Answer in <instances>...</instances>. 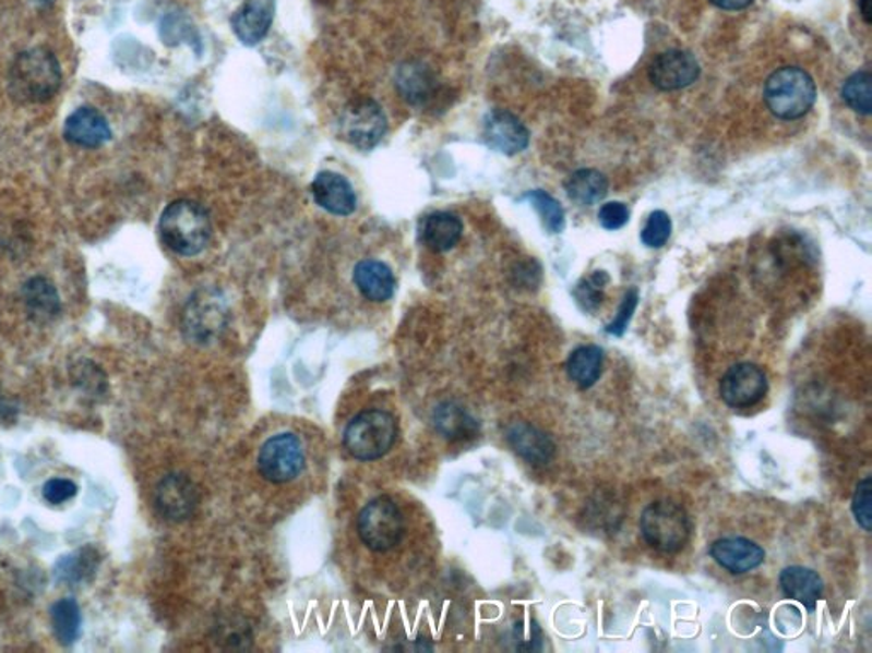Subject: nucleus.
<instances>
[{"mask_svg": "<svg viewBox=\"0 0 872 653\" xmlns=\"http://www.w3.org/2000/svg\"><path fill=\"white\" fill-rule=\"evenodd\" d=\"M701 66L694 55L685 50H670L659 55L649 69V78L659 90H680L694 84Z\"/></svg>", "mask_w": 872, "mask_h": 653, "instance_id": "f8f14e48", "label": "nucleus"}, {"mask_svg": "<svg viewBox=\"0 0 872 653\" xmlns=\"http://www.w3.org/2000/svg\"><path fill=\"white\" fill-rule=\"evenodd\" d=\"M709 2L725 11H740V9L749 8L753 0H709Z\"/></svg>", "mask_w": 872, "mask_h": 653, "instance_id": "4c0bfd02", "label": "nucleus"}, {"mask_svg": "<svg viewBox=\"0 0 872 653\" xmlns=\"http://www.w3.org/2000/svg\"><path fill=\"white\" fill-rule=\"evenodd\" d=\"M354 279L360 293L370 302H387L396 291V278L382 261H361L355 267Z\"/></svg>", "mask_w": 872, "mask_h": 653, "instance_id": "4be33fe9", "label": "nucleus"}, {"mask_svg": "<svg viewBox=\"0 0 872 653\" xmlns=\"http://www.w3.org/2000/svg\"><path fill=\"white\" fill-rule=\"evenodd\" d=\"M485 140L489 147L504 155H516L528 147L527 126L515 114L494 109L485 118Z\"/></svg>", "mask_w": 872, "mask_h": 653, "instance_id": "4468645a", "label": "nucleus"}, {"mask_svg": "<svg viewBox=\"0 0 872 653\" xmlns=\"http://www.w3.org/2000/svg\"><path fill=\"white\" fill-rule=\"evenodd\" d=\"M159 233L164 245L175 254L193 257L208 245L212 221L200 203L178 199L160 215Z\"/></svg>", "mask_w": 872, "mask_h": 653, "instance_id": "f03ea898", "label": "nucleus"}, {"mask_svg": "<svg viewBox=\"0 0 872 653\" xmlns=\"http://www.w3.org/2000/svg\"><path fill=\"white\" fill-rule=\"evenodd\" d=\"M21 298H23L29 317L39 324L53 321L62 310L59 291L55 288L53 282L45 276H33L27 279L21 290Z\"/></svg>", "mask_w": 872, "mask_h": 653, "instance_id": "aec40b11", "label": "nucleus"}, {"mask_svg": "<svg viewBox=\"0 0 872 653\" xmlns=\"http://www.w3.org/2000/svg\"><path fill=\"white\" fill-rule=\"evenodd\" d=\"M859 9H861L862 20L865 24L872 23V8L871 0H859Z\"/></svg>", "mask_w": 872, "mask_h": 653, "instance_id": "58836bf2", "label": "nucleus"}, {"mask_svg": "<svg viewBox=\"0 0 872 653\" xmlns=\"http://www.w3.org/2000/svg\"><path fill=\"white\" fill-rule=\"evenodd\" d=\"M275 17V0H248L234 14L232 29L239 41L254 47L268 35Z\"/></svg>", "mask_w": 872, "mask_h": 653, "instance_id": "a211bd4d", "label": "nucleus"}, {"mask_svg": "<svg viewBox=\"0 0 872 653\" xmlns=\"http://www.w3.org/2000/svg\"><path fill=\"white\" fill-rule=\"evenodd\" d=\"M710 557L733 576L758 569L765 561V549L749 537H719L710 545Z\"/></svg>", "mask_w": 872, "mask_h": 653, "instance_id": "ddd939ff", "label": "nucleus"}, {"mask_svg": "<svg viewBox=\"0 0 872 653\" xmlns=\"http://www.w3.org/2000/svg\"><path fill=\"white\" fill-rule=\"evenodd\" d=\"M397 436L396 419L385 410L370 409L358 414L345 431V448L360 461L384 457Z\"/></svg>", "mask_w": 872, "mask_h": 653, "instance_id": "39448f33", "label": "nucleus"}, {"mask_svg": "<svg viewBox=\"0 0 872 653\" xmlns=\"http://www.w3.org/2000/svg\"><path fill=\"white\" fill-rule=\"evenodd\" d=\"M764 97L774 117L780 120H799L813 108L816 85L803 69L784 66L765 82Z\"/></svg>", "mask_w": 872, "mask_h": 653, "instance_id": "7ed1b4c3", "label": "nucleus"}, {"mask_svg": "<svg viewBox=\"0 0 872 653\" xmlns=\"http://www.w3.org/2000/svg\"><path fill=\"white\" fill-rule=\"evenodd\" d=\"M637 302H640V293H637V290H629L628 293H625L624 300H622L621 306H619V314L607 325L605 332L610 334V336H624L625 330H628L629 322H631L632 315L636 312Z\"/></svg>", "mask_w": 872, "mask_h": 653, "instance_id": "72a5a7b5", "label": "nucleus"}, {"mask_svg": "<svg viewBox=\"0 0 872 653\" xmlns=\"http://www.w3.org/2000/svg\"><path fill=\"white\" fill-rule=\"evenodd\" d=\"M63 135L70 144L82 148H99L112 138L111 126L105 114L91 106H82L67 118Z\"/></svg>", "mask_w": 872, "mask_h": 653, "instance_id": "2eb2a0df", "label": "nucleus"}, {"mask_svg": "<svg viewBox=\"0 0 872 653\" xmlns=\"http://www.w3.org/2000/svg\"><path fill=\"white\" fill-rule=\"evenodd\" d=\"M312 196L322 209L337 217H348L357 209V194L348 179L342 174L322 170L312 182Z\"/></svg>", "mask_w": 872, "mask_h": 653, "instance_id": "dca6fc26", "label": "nucleus"}, {"mask_svg": "<svg viewBox=\"0 0 872 653\" xmlns=\"http://www.w3.org/2000/svg\"><path fill=\"white\" fill-rule=\"evenodd\" d=\"M629 215L631 213H629L624 203L612 202L601 206L600 213H598V220H600L604 229L619 230L628 223Z\"/></svg>", "mask_w": 872, "mask_h": 653, "instance_id": "c9c22d12", "label": "nucleus"}, {"mask_svg": "<svg viewBox=\"0 0 872 653\" xmlns=\"http://www.w3.org/2000/svg\"><path fill=\"white\" fill-rule=\"evenodd\" d=\"M461 218L450 211L430 213L419 223V239L433 252H449L462 237Z\"/></svg>", "mask_w": 872, "mask_h": 653, "instance_id": "412c9836", "label": "nucleus"}, {"mask_svg": "<svg viewBox=\"0 0 872 653\" xmlns=\"http://www.w3.org/2000/svg\"><path fill=\"white\" fill-rule=\"evenodd\" d=\"M97 565V553L93 548L79 549L55 567V577L63 584H79L93 576Z\"/></svg>", "mask_w": 872, "mask_h": 653, "instance_id": "cd10ccee", "label": "nucleus"}, {"mask_svg": "<svg viewBox=\"0 0 872 653\" xmlns=\"http://www.w3.org/2000/svg\"><path fill=\"white\" fill-rule=\"evenodd\" d=\"M387 132L384 109L373 99H355L343 109L339 133L358 150H372Z\"/></svg>", "mask_w": 872, "mask_h": 653, "instance_id": "6e6552de", "label": "nucleus"}, {"mask_svg": "<svg viewBox=\"0 0 872 653\" xmlns=\"http://www.w3.org/2000/svg\"><path fill=\"white\" fill-rule=\"evenodd\" d=\"M227 312L220 291L212 288L196 291L182 314V330L196 344H208L224 330Z\"/></svg>", "mask_w": 872, "mask_h": 653, "instance_id": "0eeeda50", "label": "nucleus"}, {"mask_svg": "<svg viewBox=\"0 0 872 653\" xmlns=\"http://www.w3.org/2000/svg\"><path fill=\"white\" fill-rule=\"evenodd\" d=\"M397 90L411 106H423L437 89L433 70L421 62L404 63L397 69Z\"/></svg>", "mask_w": 872, "mask_h": 653, "instance_id": "5701e85b", "label": "nucleus"}, {"mask_svg": "<svg viewBox=\"0 0 872 653\" xmlns=\"http://www.w3.org/2000/svg\"><path fill=\"white\" fill-rule=\"evenodd\" d=\"M607 282H609V276L605 275L604 271H598L576 287L574 297H576V302L585 312H595L601 305V302H604L601 300L604 291L601 290H604Z\"/></svg>", "mask_w": 872, "mask_h": 653, "instance_id": "7c9ffc66", "label": "nucleus"}, {"mask_svg": "<svg viewBox=\"0 0 872 653\" xmlns=\"http://www.w3.org/2000/svg\"><path fill=\"white\" fill-rule=\"evenodd\" d=\"M81 609L74 600H60L51 606V627L62 645H72L81 633Z\"/></svg>", "mask_w": 872, "mask_h": 653, "instance_id": "bb28decb", "label": "nucleus"}, {"mask_svg": "<svg viewBox=\"0 0 872 653\" xmlns=\"http://www.w3.org/2000/svg\"><path fill=\"white\" fill-rule=\"evenodd\" d=\"M434 430L450 442H466L479 430L476 419L455 402L440 403L433 412Z\"/></svg>", "mask_w": 872, "mask_h": 653, "instance_id": "b1692460", "label": "nucleus"}, {"mask_svg": "<svg viewBox=\"0 0 872 653\" xmlns=\"http://www.w3.org/2000/svg\"><path fill=\"white\" fill-rule=\"evenodd\" d=\"M671 235V220L667 213L653 211L641 232V240L646 247L659 249L667 244Z\"/></svg>", "mask_w": 872, "mask_h": 653, "instance_id": "2f4dec72", "label": "nucleus"}, {"mask_svg": "<svg viewBox=\"0 0 872 653\" xmlns=\"http://www.w3.org/2000/svg\"><path fill=\"white\" fill-rule=\"evenodd\" d=\"M62 85V69L53 51L45 47L21 51L11 63L8 89L20 105L51 101Z\"/></svg>", "mask_w": 872, "mask_h": 653, "instance_id": "f257e3e1", "label": "nucleus"}, {"mask_svg": "<svg viewBox=\"0 0 872 653\" xmlns=\"http://www.w3.org/2000/svg\"><path fill=\"white\" fill-rule=\"evenodd\" d=\"M841 97L859 114H864V117L871 114L872 78L868 70L856 72L847 78L846 84L841 87Z\"/></svg>", "mask_w": 872, "mask_h": 653, "instance_id": "c756f323", "label": "nucleus"}, {"mask_svg": "<svg viewBox=\"0 0 872 653\" xmlns=\"http://www.w3.org/2000/svg\"><path fill=\"white\" fill-rule=\"evenodd\" d=\"M506 439L513 451L530 464H547L554 458L552 437L528 422H513L506 431Z\"/></svg>", "mask_w": 872, "mask_h": 653, "instance_id": "f3484780", "label": "nucleus"}, {"mask_svg": "<svg viewBox=\"0 0 872 653\" xmlns=\"http://www.w3.org/2000/svg\"><path fill=\"white\" fill-rule=\"evenodd\" d=\"M568 196L580 205H595L609 193V181L595 169H580L568 178Z\"/></svg>", "mask_w": 872, "mask_h": 653, "instance_id": "a878e982", "label": "nucleus"}, {"mask_svg": "<svg viewBox=\"0 0 872 653\" xmlns=\"http://www.w3.org/2000/svg\"><path fill=\"white\" fill-rule=\"evenodd\" d=\"M768 391L767 375L758 364L738 363L729 367L719 383L722 402L733 409H750L764 400Z\"/></svg>", "mask_w": 872, "mask_h": 653, "instance_id": "9d476101", "label": "nucleus"}, {"mask_svg": "<svg viewBox=\"0 0 872 653\" xmlns=\"http://www.w3.org/2000/svg\"><path fill=\"white\" fill-rule=\"evenodd\" d=\"M525 199L530 202L537 213H539L540 220H542L543 229L549 233H561L566 227V215L562 209L561 203L551 194L546 191H530L525 194Z\"/></svg>", "mask_w": 872, "mask_h": 653, "instance_id": "c85d7f7f", "label": "nucleus"}, {"mask_svg": "<svg viewBox=\"0 0 872 653\" xmlns=\"http://www.w3.org/2000/svg\"><path fill=\"white\" fill-rule=\"evenodd\" d=\"M566 372L571 382L576 383L582 390H588L604 372V351L594 344L574 349L568 358Z\"/></svg>", "mask_w": 872, "mask_h": 653, "instance_id": "393cba45", "label": "nucleus"}, {"mask_svg": "<svg viewBox=\"0 0 872 653\" xmlns=\"http://www.w3.org/2000/svg\"><path fill=\"white\" fill-rule=\"evenodd\" d=\"M515 638L516 643H518V649L522 650H540L542 649V631H540L539 625H537L534 619H531L530 625L528 628H525V625H516L515 627Z\"/></svg>", "mask_w": 872, "mask_h": 653, "instance_id": "e433bc0d", "label": "nucleus"}, {"mask_svg": "<svg viewBox=\"0 0 872 653\" xmlns=\"http://www.w3.org/2000/svg\"><path fill=\"white\" fill-rule=\"evenodd\" d=\"M77 485L72 480L67 479H51L44 485V499L53 506L67 503V500L74 499L77 494Z\"/></svg>", "mask_w": 872, "mask_h": 653, "instance_id": "f704fd0d", "label": "nucleus"}, {"mask_svg": "<svg viewBox=\"0 0 872 653\" xmlns=\"http://www.w3.org/2000/svg\"><path fill=\"white\" fill-rule=\"evenodd\" d=\"M358 533L367 548L379 553L389 552L403 540V512L389 497H377L361 510Z\"/></svg>", "mask_w": 872, "mask_h": 653, "instance_id": "423d86ee", "label": "nucleus"}, {"mask_svg": "<svg viewBox=\"0 0 872 653\" xmlns=\"http://www.w3.org/2000/svg\"><path fill=\"white\" fill-rule=\"evenodd\" d=\"M302 443L291 433L276 434L270 437L261 448L258 468L261 475L273 484H287L297 479L303 470Z\"/></svg>", "mask_w": 872, "mask_h": 653, "instance_id": "1a4fd4ad", "label": "nucleus"}, {"mask_svg": "<svg viewBox=\"0 0 872 653\" xmlns=\"http://www.w3.org/2000/svg\"><path fill=\"white\" fill-rule=\"evenodd\" d=\"M644 540L656 552L679 553L691 537V518L673 500H656L643 510L640 521Z\"/></svg>", "mask_w": 872, "mask_h": 653, "instance_id": "20e7f679", "label": "nucleus"}, {"mask_svg": "<svg viewBox=\"0 0 872 653\" xmlns=\"http://www.w3.org/2000/svg\"><path fill=\"white\" fill-rule=\"evenodd\" d=\"M199 504V492L187 475L172 473L157 485L156 507L167 521L181 522L193 515Z\"/></svg>", "mask_w": 872, "mask_h": 653, "instance_id": "9b49d317", "label": "nucleus"}, {"mask_svg": "<svg viewBox=\"0 0 872 653\" xmlns=\"http://www.w3.org/2000/svg\"><path fill=\"white\" fill-rule=\"evenodd\" d=\"M871 491L872 480L871 476H865L859 484H857L856 492L852 497V515L856 518L857 524L864 531H871Z\"/></svg>", "mask_w": 872, "mask_h": 653, "instance_id": "473e14b6", "label": "nucleus"}, {"mask_svg": "<svg viewBox=\"0 0 872 653\" xmlns=\"http://www.w3.org/2000/svg\"><path fill=\"white\" fill-rule=\"evenodd\" d=\"M779 585L787 600L803 604L808 612L814 613L816 604L822 600L825 584L819 572L803 567V565H791L780 572Z\"/></svg>", "mask_w": 872, "mask_h": 653, "instance_id": "6ab92c4d", "label": "nucleus"}]
</instances>
